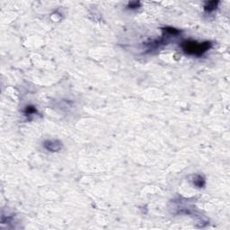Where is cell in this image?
<instances>
[{
	"mask_svg": "<svg viewBox=\"0 0 230 230\" xmlns=\"http://www.w3.org/2000/svg\"><path fill=\"white\" fill-rule=\"evenodd\" d=\"M219 5V1H210V2H206L204 5V10L206 12H213L217 9Z\"/></svg>",
	"mask_w": 230,
	"mask_h": 230,
	"instance_id": "3",
	"label": "cell"
},
{
	"mask_svg": "<svg viewBox=\"0 0 230 230\" xmlns=\"http://www.w3.org/2000/svg\"><path fill=\"white\" fill-rule=\"evenodd\" d=\"M140 6V2H130V4L128 5V7L130 8V9H135V8H138Z\"/></svg>",
	"mask_w": 230,
	"mask_h": 230,
	"instance_id": "5",
	"label": "cell"
},
{
	"mask_svg": "<svg viewBox=\"0 0 230 230\" xmlns=\"http://www.w3.org/2000/svg\"><path fill=\"white\" fill-rule=\"evenodd\" d=\"M35 111H36V109H35L34 107H32V106H28V107H26L25 113H26L27 115H31V114L34 113Z\"/></svg>",
	"mask_w": 230,
	"mask_h": 230,
	"instance_id": "6",
	"label": "cell"
},
{
	"mask_svg": "<svg viewBox=\"0 0 230 230\" xmlns=\"http://www.w3.org/2000/svg\"><path fill=\"white\" fill-rule=\"evenodd\" d=\"M44 148L50 152H58L62 148V143L60 140H46L44 142Z\"/></svg>",
	"mask_w": 230,
	"mask_h": 230,
	"instance_id": "2",
	"label": "cell"
},
{
	"mask_svg": "<svg viewBox=\"0 0 230 230\" xmlns=\"http://www.w3.org/2000/svg\"><path fill=\"white\" fill-rule=\"evenodd\" d=\"M182 50L189 54L194 56H201L206 51L210 50L211 47V42L204 41V42H197L196 40H184L182 42Z\"/></svg>",
	"mask_w": 230,
	"mask_h": 230,
	"instance_id": "1",
	"label": "cell"
},
{
	"mask_svg": "<svg viewBox=\"0 0 230 230\" xmlns=\"http://www.w3.org/2000/svg\"><path fill=\"white\" fill-rule=\"evenodd\" d=\"M193 183L195 186L199 187V188H201L204 186L205 184V180L203 179V177H201L200 175H197L195 176V178L193 179Z\"/></svg>",
	"mask_w": 230,
	"mask_h": 230,
	"instance_id": "4",
	"label": "cell"
}]
</instances>
